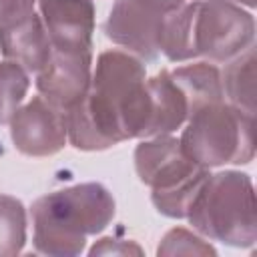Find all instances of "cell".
<instances>
[{"label": "cell", "instance_id": "obj_4", "mask_svg": "<svg viewBox=\"0 0 257 257\" xmlns=\"http://www.w3.org/2000/svg\"><path fill=\"white\" fill-rule=\"evenodd\" d=\"M181 137V149L201 167L245 165L255 155V114L233 104L211 102L195 110Z\"/></svg>", "mask_w": 257, "mask_h": 257}, {"label": "cell", "instance_id": "obj_16", "mask_svg": "<svg viewBox=\"0 0 257 257\" xmlns=\"http://www.w3.org/2000/svg\"><path fill=\"white\" fill-rule=\"evenodd\" d=\"M28 90V70L16 60L0 62V124L10 122Z\"/></svg>", "mask_w": 257, "mask_h": 257}, {"label": "cell", "instance_id": "obj_18", "mask_svg": "<svg viewBox=\"0 0 257 257\" xmlns=\"http://www.w3.org/2000/svg\"><path fill=\"white\" fill-rule=\"evenodd\" d=\"M34 0H0V24L32 14Z\"/></svg>", "mask_w": 257, "mask_h": 257}, {"label": "cell", "instance_id": "obj_19", "mask_svg": "<svg viewBox=\"0 0 257 257\" xmlns=\"http://www.w3.org/2000/svg\"><path fill=\"white\" fill-rule=\"evenodd\" d=\"M102 253H135V255H141V249L137 245H131V243L120 245V241H116V239H100V243L90 249V255H102Z\"/></svg>", "mask_w": 257, "mask_h": 257}, {"label": "cell", "instance_id": "obj_6", "mask_svg": "<svg viewBox=\"0 0 257 257\" xmlns=\"http://www.w3.org/2000/svg\"><path fill=\"white\" fill-rule=\"evenodd\" d=\"M255 40V20L231 0L193 2L191 50L215 62H229Z\"/></svg>", "mask_w": 257, "mask_h": 257}, {"label": "cell", "instance_id": "obj_15", "mask_svg": "<svg viewBox=\"0 0 257 257\" xmlns=\"http://www.w3.org/2000/svg\"><path fill=\"white\" fill-rule=\"evenodd\" d=\"M26 241V213L18 199L0 195V257L18 255Z\"/></svg>", "mask_w": 257, "mask_h": 257}, {"label": "cell", "instance_id": "obj_20", "mask_svg": "<svg viewBox=\"0 0 257 257\" xmlns=\"http://www.w3.org/2000/svg\"><path fill=\"white\" fill-rule=\"evenodd\" d=\"M237 2H241V4H245V6H249V8L255 6V0H237Z\"/></svg>", "mask_w": 257, "mask_h": 257}, {"label": "cell", "instance_id": "obj_10", "mask_svg": "<svg viewBox=\"0 0 257 257\" xmlns=\"http://www.w3.org/2000/svg\"><path fill=\"white\" fill-rule=\"evenodd\" d=\"M40 14L54 50L92 52V0H40Z\"/></svg>", "mask_w": 257, "mask_h": 257}, {"label": "cell", "instance_id": "obj_1", "mask_svg": "<svg viewBox=\"0 0 257 257\" xmlns=\"http://www.w3.org/2000/svg\"><path fill=\"white\" fill-rule=\"evenodd\" d=\"M64 118L70 143L82 151H98L145 137L149 120L145 66L126 52H102L88 90L64 112Z\"/></svg>", "mask_w": 257, "mask_h": 257}, {"label": "cell", "instance_id": "obj_3", "mask_svg": "<svg viewBox=\"0 0 257 257\" xmlns=\"http://www.w3.org/2000/svg\"><path fill=\"white\" fill-rule=\"evenodd\" d=\"M187 219L213 241L233 247L255 245V191L249 175L237 171L209 175L189 205Z\"/></svg>", "mask_w": 257, "mask_h": 257}, {"label": "cell", "instance_id": "obj_9", "mask_svg": "<svg viewBox=\"0 0 257 257\" xmlns=\"http://www.w3.org/2000/svg\"><path fill=\"white\" fill-rule=\"evenodd\" d=\"M92 52L50 50L46 64L36 72V88L60 112L70 110L88 90Z\"/></svg>", "mask_w": 257, "mask_h": 257}, {"label": "cell", "instance_id": "obj_8", "mask_svg": "<svg viewBox=\"0 0 257 257\" xmlns=\"http://www.w3.org/2000/svg\"><path fill=\"white\" fill-rule=\"evenodd\" d=\"M10 137L14 147L30 157L54 155L68 137L64 112L54 108L42 96H34L10 118Z\"/></svg>", "mask_w": 257, "mask_h": 257}, {"label": "cell", "instance_id": "obj_11", "mask_svg": "<svg viewBox=\"0 0 257 257\" xmlns=\"http://www.w3.org/2000/svg\"><path fill=\"white\" fill-rule=\"evenodd\" d=\"M0 50L28 72H38L50 56V38L42 20L32 12L0 24Z\"/></svg>", "mask_w": 257, "mask_h": 257}, {"label": "cell", "instance_id": "obj_13", "mask_svg": "<svg viewBox=\"0 0 257 257\" xmlns=\"http://www.w3.org/2000/svg\"><path fill=\"white\" fill-rule=\"evenodd\" d=\"M173 78L185 92L189 100V110L191 114L211 102L223 100V84H221V74L215 66L207 62H197V64H187L171 70ZM189 114V116H191Z\"/></svg>", "mask_w": 257, "mask_h": 257}, {"label": "cell", "instance_id": "obj_17", "mask_svg": "<svg viewBox=\"0 0 257 257\" xmlns=\"http://www.w3.org/2000/svg\"><path fill=\"white\" fill-rule=\"evenodd\" d=\"M159 255H215V249L187 229H173L157 249Z\"/></svg>", "mask_w": 257, "mask_h": 257}, {"label": "cell", "instance_id": "obj_5", "mask_svg": "<svg viewBox=\"0 0 257 257\" xmlns=\"http://www.w3.org/2000/svg\"><path fill=\"white\" fill-rule=\"evenodd\" d=\"M135 167L139 179L153 189L157 211L175 219L187 217L189 205L209 177V171L189 159L181 143L167 135L141 143L135 151Z\"/></svg>", "mask_w": 257, "mask_h": 257}, {"label": "cell", "instance_id": "obj_2", "mask_svg": "<svg viewBox=\"0 0 257 257\" xmlns=\"http://www.w3.org/2000/svg\"><path fill=\"white\" fill-rule=\"evenodd\" d=\"M114 217V199L100 183H82L34 201V247L44 255H78L90 235Z\"/></svg>", "mask_w": 257, "mask_h": 257}, {"label": "cell", "instance_id": "obj_12", "mask_svg": "<svg viewBox=\"0 0 257 257\" xmlns=\"http://www.w3.org/2000/svg\"><path fill=\"white\" fill-rule=\"evenodd\" d=\"M149 94V120L145 137H159L179 128L191 114L189 100L171 70H161L147 80Z\"/></svg>", "mask_w": 257, "mask_h": 257}, {"label": "cell", "instance_id": "obj_7", "mask_svg": "<svg viewBox=\"0 0 257 257\" xmlns=\"http://www.w3.org/2000/svg\"><path fill=\"white\" fill-rule=\"evenodd\" d=\"M185 0H116L104 24L106 36L147 60L159 56L161 28Z\"/></svg>", "mask_w": 257, "mask_h": 257}, {"label": "cell", "instance_id": "obj_14", "mask_svg": "<svg viewBox=\"0 0 257 257\" xmlns=\"http://www.w3.org/2000/svg\"><path fill=\"white\" fill-rule=\"evenodd\" d=\"M221 84L233 106L255 114V46L231 60Z\"/></svg>", "mask_w": 257, "mask_h": 257}]
</instances>
